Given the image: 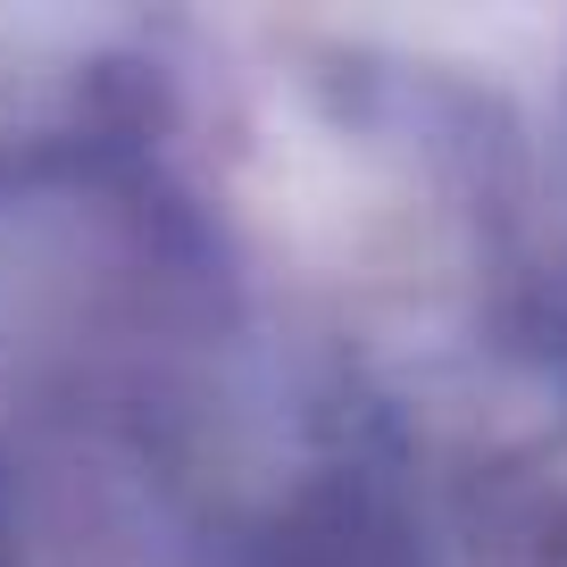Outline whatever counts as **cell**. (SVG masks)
<instances>
[{"label": "cell", "mask_w": 567, "mask_h": 567, "mask_svg": "<svg viewBox=\"0 0 567 567\" xmlns=\"http://www.w3.org/2000/svg\"><path fill=\"white\" fill-rule=\"evenodd\" d=\"M34 559V509H25V467L9 460L0 443V567H25Z\"/></svg>", "instance_id": "obj_1"}]
</instances>
